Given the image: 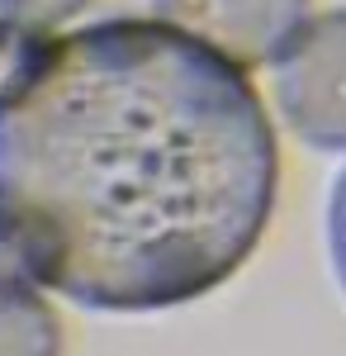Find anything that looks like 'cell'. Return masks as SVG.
<instances>
[{
	"instance_id": "8992f818",
	"label": "cell",
	"mask_w": 346,
	"mask_h": 356,
	"mask_svg": "<svg viewBox=\"0 0 346 356\" xmlns=\"http://www.w3.org/2000/svg\"><path fill=\"white\" fill-rule=\"evenodd\" d=\"M327 247H332V266L346 290V171L332 186V204H327Z\"/></svg>"
},
{
	"instance_id": "3957f363",
	"label": "cell",
	"mask_w": 346,
	"mask_h": 356,
	"mask_svg": "<svg viewBox=\"0 0 346 356\" xmlns=\"http://www.w3.org/2000/svg\"><path fill=\"white\" fill-rule=\"evenodd\" d=\"M166 24L238 67L275 62L308 24V0H152Z\"/></svg>"
},
{
	"instance_id": "5b68a950",
	"label": "cell",
	"mask_w": 346,
	"mask_h": 356,
	"mask_svg": "<svg viewBox=\"0 0 346 356\" xmlns=\"http://www.w3.org/2000/svg\"><path fill=\"white\" fill-rule=\"evenodd\" d=\"M90 0H19V43L53 38L67 19H76Z\"/></svg>"
},
{
	"instance_id": "6da1fadb",
	"label": "cell",
	"mask_w": 346,
	"mask_h": 356,
	"mask_svg": "<svg viewBox=\"0 0 346 356\" xmlns=\"http://www.w3.org/2000/svg\"><path fill=\"white\" fill-rule=\"evenodd\" d=\"M275 181L261 95L166 19L24 43L0 86V252L85 309L209 295L256 252Z\"/></svg>"
},
{
	"instance_id": "7a4b0ae2",
	"label": "cell",
	"mask_w": 346,
	"mask_h": 356,
	"mask_svg": "<svg viewBox=\"0 0 346 356\" xmlns=\"http://www.w3.org/2000/svg\"><path fill=\"white\" fill-rule=\"evenodd\" d=\"M270 67L294 134L313 147L346 152V10L313 15Z\"/></svg>"
},
{
	"instance_id": "277c9868",
	"label": "cell",
	"mask_w": 346,
	"mask_h": 356,
	"mask_svg": "<svg viewBox=\"0 0 346 356\" xmlns=\"http://www.w3.org/2000/svg\"><path fill=\"white\" fill-rule=\"evenodd\" d=\"M0 356H62V323L24 271H0Z\"/></svg>"
},
{
	"instance_id": "52a82bcc",
	"label": "cell",
	"mask_w": 346,
	"mask_h": 356,
	"mask_svg": "<svg viewBox=\"0 0 346 356\" xmlns=\"http://www.w3.org/2000/svg\"><path fill=\"white\" fill-rule=\"evenodd\" d=\"M19 38V0H0V53Z\"/></svg>"
}]
</instances>
